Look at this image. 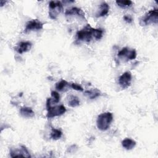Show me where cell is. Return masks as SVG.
I'll use <instances>...</instances> for the list:
<instances>
[{"label":"cell","mask_w":158,"mask_h":158,"mask_svg":"<svg viewBox=\"0 0 158 158\" xmlns=\"http://www.w3.org/2000/svg\"><path fill=\"white\" fill-rule=\"evenodd\" d=\"M68 104L69 106L72 107H75L80 105V100L78 97L73 95H70L69 98Z\"/></svg>","instance_id":"obj_16"},{"label":"cell","mask_w":158,"mask_h":158,"mask_svg":"<svg viewBox=\"0 0 158 158\" xmlns=\"http://www.w3.org/2000/svg\"><path fill=\"white\" fill-rule=\"evenodd\" d=\"M113 120V115L111 112H107L99 114L96 120L97 127L101 131L107 130Z\"/></svg>","instance_id":"obj_1"},{"label":"cell","mask_w":158,"mask_h":158,"mask_svg":"<svg viewBox=\"0 0 158 158\" xmlns=\"http://www.w3.org/2000/svg\"><path fill=\"white\" fill-rule=\"evenodd\" d=\"M69 85L68 82L66 80H62L56 83V88L58 91H63L65 86H67Z\"/></svg>","instance_id":"obj_19"},{"label":"cell","mask_w":158,"mask_h":158,"mask_svg":"<svg viewBox=\"0 0 158 158\" xmlns=\"http://www.w3.org/2000/svg\"><path fill=\"white\" fill-rule=\"evenodd\" d=\"M20 114L22 116L26 118H31L35 115V112L31 108L28 107H23L20 109Z\"/></svg>","instance_id":"obj_12"},{"label":"cell","mask_w":158,"mask_h":158,"mask_svg":"<svg viewBox=\"0 0 158 158\" xmlns=\"http://www.w3.org/2000/svg\"><path fill=\"white\" fill-rule=\"evenodd\" d=\"M119 57H124L127 60H133L136 57V52L134 49H130L129 48L125 47L122 48L118 53Z\"/></svg>","instance_id":"obj_8"},{"label":"cell","mask_w":158,"mask_h":158,"mask_svg":"<svg viewBox=\"0 0 158 158\" xmlns=\"http://www.w3.org/2000/svg\"><path fill=\"white\" fill-rule=\"evenodd\" d=\"M65 14L66 16L71 15H73V14H75V15H77L79 17L82 18V19L85 20L84 12L80 9H79L78 7H72V8H71L70 9H67L65 11Z\"/></svg>","instance_id":"obj_11"},{"label":"cell","mask_w":158,"mask_h":158,"mask_svg":"<svg viewBox=\"0 0 158 158\" xmlns=\"http://www.w3.org/2000/svg\"><path fill=\"white\" fill-rule=\"evenodd\" d=\"M49 15L51 19H56L57 16L63 9L62 4L60 1H51L49 3Z\"/></svg>","instance_id":"obj_5"},{"label":"cell","mask_w":158,"mask_h":158,"mask_svg":"<svg viewBox=\"0 0 158 158\" xmlns=\"http://www.w3.org/2000/svg\"><path fill=\"white\" fill-rule=\"evenodd\" d=\"M122 145L125 149L130 150L136 146V141L130 138H126L122 141Z\"/></svg>","instance_id":"obj_14"},{"label":"cell","mask_w":158,"mask_h":158,"mask_svg":"<svg viewBox=\"0 0 158 158\" xmlns=\"http://www.w3.org/2000/svg\"><path fill=\"white\" fill-rule=\"evenodd\" d=\"M71 88H73V89L75 90H77V91H83V88L81 87V85L77 84V83H71V85H70Z\"/></svg>","instance_id":"obj_22"},{"label":"cell","mask_w":158,"mask_h":158,"mask_svg":"<svg viewBox=\"0 0 158 158\" xmlns=\"http://www.w3.org/2000/svg\"><path fill=\"white\" fill-rule=\"evenodd\" d=\"M158 12L157 9L149 10L139 19V24L141 26H146L150 23H157Z\"/></svg>","instance_id":"obj_3"},{"label":"cell","mask_w":158,"mask_h":158,"mask_svg":"<svg viewBox=\"0 0 158 158\" xmlns=\"http://www.w3.org/2000/svg\"><path fill=\"white\" fill-rule=\"evenodd\" d=\"M131 73L130 72H125L118 78V83L122 89L129 87L131 82Z\"/></svg>","instance_id":"obj_9"},{"label":"cell","mask_w":158,"mask_h":158,"mask_svg":"<svg viewBox=\"0 0 158 158\" xmlns=\"http://www.w3.org/2000/svg\"><path fill=\"white\" fill-rule=\"evenodd\" d=\"M91 33L93 37H94L96 40H100L102 36L104 31L101 28H91Z\"/></svg>","instance_id":"obj_18"},{"label":"cell","mask_w":158,"mask_h":158,"mask_svg":"<svg viewBox=\"0 0 158 158\" xmlns=\"http://www.w3.org/2000/svg\"><path fill=\"white\" fill-rule=\"evenodd\" d=\"M84 94L90 99H93L99 97L101 95V91L99 89L94 88L91 90L85 91L84 93Z\"/></svg>","instance_id":"obj_13"},{"label":"cell","mask_w":158,"mask_h":158,"mask_svg":"<svg viewBox=\"0 0 158 158\" xmlns=\"http://www.w3.org/2000/svg\"><path fill=\"white\" fill-rule=\"evenodd\" d=\"M62 135V132L61 131V130L54 128H51V132L50 135V137L51 139L54 140L59 139L61 138Z\"/></svg>","instance_id":"obj_17"},{"label":"cell","mask_w":158,"mask_h":158,"mask_svg":"<svg viewBox=\"0 0 158 158\" xmlns=\"http://www.w3.org/2000/svg\"><path fill=\"white\" fill-rule=\"evenodd\" d=\"M109 6L106 2H102L100 5V10L98 14H96V17H99L106 15L109 12Z\"/></svg>","instance_id":"obj_15"},{"label":"cell","mask_w":158,"mask_h":158,"mask_svg":"<svg viewBox=\"0 0 158 158\" xmlns=\"http://www.w3.org/2000/svg\"><path fill=\"white\" fill-rule=\"evenodd\" d=\"M51 96L52 98H53V101L55 102V103H57L59 100H60V95L59 94L55 91H52L51 93Z\"/></svg>","instance_id":"obj_21"},{"label":"cell","mask_w":158,"mask_h":158,"mask_svg":"<svg viewBox=\"0 0 158 158\" xmlns=\"http://www.w3.org/2000/svg\"><path fill=\"white\" fill-rule=\"evenodd\" d=\"M91 27L88 24L84 28L81 30H79L77 32V39L78 41L89 42L92 38V33H91Z\"/></svg>","instance_id":"obj_4"},{"label":"cell","mask_w":158,"mask_h":158,"mask_svg":"<svg viewBox=\"0 0 158 158\" xmlns=\"http://www.w3.org/2000/svg\"><path fill=\"white\" fill-rule=\"evenodd\" d=\"M43 28V23L38 19H33L28 21L25 26L24 33H28L33 30H40Z\"/></svg>","instance_id":"obj_7"},{"label":"cell","mask_w":158,"mask_h":158,"mask_svg":"<svg viewBox=\"0 0 158 158\" xmlns=\"http://www.w3.org/2000/svg\"><path fill=\"white\" fill-rule=\"evenodd\" d=\"M115 2L117 4L122 8H125L130 7L132 4V1L129 0H125V1H116Z\"/></svg>","instance_id":"obj_20"},{"label":"cell","mask_w":158,"mask_h":158,"mask_svg":"<svg viewBox=\"0 0 158 158\" xmlns=\"http://www.w3.org/2000/svg\"><path fill=\"white\" fill-rule=\"evenodd\" d=\"M31 43L30 41H21L17 44L15 48V50L19 54L28 51L31 48Z\"/></svg>","instance_id":"obj_10"},{"label":"cell","mask_w":158,"mask_h":158,"mask_svg":"<svg viewBox=\"0 0 158 158\" xmlns=\"http://www.w3.org/2000/svg\"><path fill=\"white\" fill-rule=\"evenodd\" d=\"M10 156L11 157H30L31 156L25 146H20L19 148H10Z\"/></svg>","instance_id":"obj_6"},{"label":"cell","mask_w":158,"mask_h":158,"mask_svg":"<svg viewBox=\"0 0 158 158\" xmlns=\"http://www.w3.org/2000/svg\"><path fill=\"white\" fill-rule=\"evenodd\" d=\"M46 109L48 118H52L56 116L63 115L66 112V109L64 106L60 105L56 106H51V98H48L46 101Z\"/></svg>","instance_id":"obj_2"},{"label":"cell","mask_w":158,"mask_h":158,"mask_svg":"<svg viewBox=\"0 0 158 158\" xmlns=\"http://www.w3.org/2000/svg\"><path fill=\"white\" fill-rule=\"evenodd\" d=\"M123 19L125 20V22H127V23H131L132 21H133V19H132V18L131 17V16H130V15H124Z\"/></svg>","instance_id":"obj_23"}]
</instances>
